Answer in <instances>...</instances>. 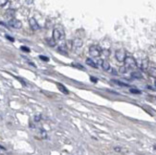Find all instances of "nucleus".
<instances>
[{
	"mask_svg": "<svg viewBox=\"0 0 156 155\" xmlns=\"http://www.w3.org/2000/svg\"><path fill=\"white\" fill-rule=\"evenodd\" d=\"M142 69H144V70H146V68H148V59H146V61H143V63H142Z\"/></svg>",
	"mask_w": 156,
	"mask_h": 155,
	"instance_id": "obj_14",
	"label": "nucleus"
},
{
	"mask_svg": "<svg viewBox=\"0 0 156 155\" xmlns=\"http://www.w3.org/2000/svg\"><path fill=\"white\" fill-rule=\"evenodd\" d=\"M58 89L62 92V93H64V94H68V90L66 89V87H65L63 84H61V83H58Z\"/></svg>",
	"mask_w": 156,
	"mask_h": 155,
	"instance_id": "obj_11",
	"label": "nucleus"
},
{
	"mask_svg": "<svg viewBox=\"0 0 156 155\" xmlns=\"http://www.w3.org/2000/svg\"><path fill=\"white\" fill-rule=\"evenodd\" d=\"M91 81H93V82H97V81H98V80H97V79H95V78L91 77Z\"/></svg>",
	"mask_w": 156,
	"mask_h": 155,
	"instance_id": "obj_24",
	"label": "nucleus"
},
{
	"mask_svg": "<svg viewBox=\"0 0 156 155\" xmlns=\"http://www.w3.org/2000/svg\"><path fill=\"white\" fill-rule=\"evenodd\" d=\"M126 70H127V68H126V66H123V67L120 68V72H121V73H126Z\"/></svg>",
	"mask_w": 156,
	"mask_h": 155,
	"instance_id": "obj_20",
	"label": "nucleus"
},
{
	"mask_svg": "<svg viewBox=\"0 0 156 155\" xmlns=\"http://www.w3.org/2000/svg\"><path fill=\"white\" fill-rule=\"evenodd\" d=\"M9 26H11L14 29H20L22 27V23H21L19 20H17L15 18H12L10 21H9Z\"/></svg>",
	"mask_w": 156,
	"mask_h": 155,
	"instance_id": "obj_5",
	"label": "nucleus"
},
{
	"mask_svg": "<svg viewBox=\"0 0 156 155\" xmlns=\"http://www.w3.org/2000/svg\"><path fill=\"white\" fill-rule=\"evenodd\" d=\"M26 2H27L28 4H31L33 3V0H26Z\"/></svg>",
	"mask_w": 156,
	"mask_h": 155,
	"instance_id": "obj_25",
	"label": "nucleus"
},
{
	"mask_svg": "<svg viewBox=\"0 0 156 155\" xmlns=\"http://www.w3.org/2000/svg\"><path fill=\"white\" fill-rule=\"evenodd\" d=\"M149 74L150 77L156 79V68L155 67H150L149 69Z\"/></svg>",
	"mask_w": 156,
	"mask_h": 155,
	"instance_id": "obj_9",
	"label": "nucleus"
},
{
	"mask_svg": "<svg viewBox=\"0 0 156 155\" xmlns=\"http://www.w3.org/2000/svg\"><path fill=\"white\" fill-rule=\"evenodd\" d=\"M86 64L89 65V66H91V67H93V68H98V65H97L94 61H92L91 58H87V59H86Z\"/></svg>",
	"mask_w": 156,
	"mask_h": 155,
	"instance_id": "obj_10",
	"label": "nucleus"
},
{
	"mask_svg": "<svg viewBox=\"0 0 156 155\" xmlns=\"http://www.w3.org/2000/svg\"><path fill=\"white\" fill-rule=\"evenodd\" d=\"M124 62H125V66L127 69H133L137 67V62L132 57H126Z\"/></svg>",
	"mask_w": 156,
	"mask_h": 155,
	"instance_id": "obj_2",
	"label": "nucleus"
},
{
	"mask_svg": "<svg viewBox=\"0 0 156 155\" xmlns=\"http://www.w3.org/2000/svg\"><path fill=\"white\" fill-rule=\"evenodd\" d=\"M14 11H13V10L7 11V15H8V16L13 17V16H14Z\"/></svg>",
	"mask_w": 156,
	"mask_h": 155,
	"instance_id": "obj_16",
	"label": "nucleus"
},
{
	"mask_svg": "<svg viewBox=\"0 0 156 155\" xmlns=\"http://www.w3.org/2000/svg\"><path fill=\"white\" fill-rule=\"evenodd\" d=\"M102 67L105 71L110 70V64L107 61H102Z\"/></svg>",
	"mask_w": 156,
	"mask_h": 155,
	"instance_id": "obj_8",
	"label": "nucleus"
},
{
	"mask_svg": "<svg viewBox=\"0 0 156 155\" xmlns=\"http://www.w3.org/2000/svg\"><path fill=\"white\" fill-rule=\"evenodd\" d=\"M6 37H7V38H8V39H9V40H11V41H14V38H13V37H9V36H6Z\"/></svg>",
	"mask_w": 156,
	"mask_h": 155,
	"instance_id": "obj_23",
	"label": "nucleus"
},
{
	"mask_svg": "<svg viewBox=\"0 0 156 155\" xmlns=\"http://www.w3.org/2000/svg\"><path fill=\"white\" fill-rule=\"evenodd\" d=\"M154 84H155V86H156V81H155V82H154Z\"/></svg>",
	"mask_w": 156,
	"mask_h": 155,
	"instance_id": "obj_26",
	"label": "nucleus"
},
{
	"mask_svg": "<svg viewBox=\"0 0 156 155\" xmlns=\"http://www.w3.org/2000/svg\"><path fill=\"white\" fill-rule=\"evenodd\" d=\"M89 55L93 57H98L101 55V50L99 49L98 46H91L89 48Z\"/></svg>",
	"mask_w": 156,
	"mask_h": 155,
	"instance_id": "obj_3",
	"label": "nucleus"
},
{
	"mask_svg": "<svg viewBox=\"0 0 156 155\" xmlns=\"http://www.w3.org/2000/svg\"><path fill=\"white\" fill-rule=\"evenodd\" d=\"M8 0H0V6L1 7H3V6H5L6 4H7Z\"/></svg>",
	"mask_w": 156,
	"mask_h": 155,
	"instance_id": "obj_18",
	"label": "nucleus"
},
{
	"mask_svg": "<svg viewBox=\"0 0 156 155\" xmlns=\"http://www.w3.org/2000/svg\"><path fill=\"white\" fill-rule=\"evenodd\" d=\"M20 49L22 51H24V52H27V53H29V52H30V49H29L28 47H25V46H21Z\"/></svg>",
	"mask_w": 156,
	"mask_h": 155,
	"instance_id": "obj_19",
	"label": "nucleus"
},
{
	"mask_svg": "<svg viewBox=\"0 0 156 155\" xmlns=\"http://www.w3.org/2000/svg\"><path fill=\"white\" fill-rule=\"evenodd\" d=\"M29 23H30V26H31V28H32L33 30L37 31V30H38V29H39V25H38V23H37V20H36L34 18H30Z\"/></svg>",
	"mask_w": 156,
	"mask_h": 155,
	"instance_id": "obj_6",
	"label": "nucleus"
},
{
	"mask_svg": "<svg viewBox=\"0 0 156 155\" xmlns=\"http://www.w3.org/2000/svg\"><path fill=\"white\" fill-rule=\"evenodd\" d=\"M101 54H102L105 57H108L109 55H110V52H109V50H102V52H101Z\"/></svg>",
	"mask_w": 156,
	"mask_h": 155,
	"instance_id": "obj_15",
	"label": "nucleus"
},
{
	"mask_svg": "<svg viewBox=\"0 0 156 155\" xmlns=\"http://www.w3.org/2000/svg\"><path fill=\"white\" fill-rule=\"evenodd\" d=\"M53 38L56 43L59 44V47L65 46V33L61 26H57L53 31Z\"/></svg>",
	"mask_w": 156,
	"mask_h": 155,
	"instance_id": "obj_1",
	"label": "nucleus"
},
{
	"mask_svg": "<svg viewBox=\"0 0 156 155\" xmlns=\"http://www.w3.org/2000/svg\"><path fill=\"white\" fill-rule=\"evenodd\" d=\"M82 44H83V42L81 38H75L73 40V46L75 48H81L82 46Z\"/></svg>",
	"mask_w": 156,
	"mask_h": 155,
	"instance_id": "obj_7",
	"label": "nucleus"
},
{
	"mask_svg": "<svg viewBox=\"0 0 156 155\" xmlns=\"http://www.w3.org/2000/svg\"><path fill=\"white\" fill-rule=\"evenodd\" d=\"M131 77L135 78V79H142L143 76L140 72H133L132 74H131Z\"/></svg>",
	"mask_w": 156,
	"mask_h": 155,
	"instance_id": "obj_12",
	"label": "nucleus"
},
{
	"mask_svg": "<svg viewBox=\"0 0 156 155\" xmlns=\"http://www.w3.org/2000/svg\"><path fill=\"white\" fill-rule=\"evenodd\" d=\"M113 81L115 84H118V85H120V86H127V84L126 83H124V82H121V81H116V80H113V81Z\"/></svg>",
	"mask_w": 156,
	"mask_h": 155,
	"instance_id": "obj_13",
	"label": "nucleus"
},
{
	"mask_svg": "<svg viewBox=\"0 0 156 155\" xmlns=\"http://www.w3.org/2000/svg\"><path fill=\"white\" fill-rule=\"evenodd\" d=\"M39 58L42 59V61H49V58L47 57H44V56H39Z\"/></svg>",
	"mask_w": 156,
	"mask_h": 155,
	"instance_id": "obj_22",
	"label": "nucleus"
},
{
	"mask_svg": "<svg viewBox=\"0 0 156 155\" xmlns=\"http://www.w3.org/2000/svg\"><path fill=\"white\" fill-rule=\"evenodd\" d=\"M41 119V116L40 115H37V116H34V122H39Z\"/></svg>",
	"mask_w": 156,
	"mask_h": 155,
	"instance_id": "obj_21",
	"label": "nucleus"
},
{
	"mask_svg": "<svg viewBox=\"0 0 156 155\" xmlns=\"http://www.w3.org/2000/svg\"><path fill=\"white\" fill-rule=\"evenodd\" d=\"M130 92H131V93H135V94H140V93H141V91L138 90V89H136V88H131V89H130Z\"/></svg>",
	"mask_w": 156,
	"mask_h": 155,
	"instance_id": "obj_17",
	"label": "nucleus"
},
{
	"mask_svg": "<svg viewBox=\"0 0 156 155\" xmlns=\"http://www.w3.org/2000/svg\"><path fill=\"white\" fill-rule=\"evenodd\" d=\"M115 57L117 58V61H119V62H123V61H125V58H126V52L125 50H118L115 52Z\"/></svg>",
	"mask_w": 156,
	"mask_h": 155,
	"instance_id": "obj_4",
	"label": "nucleus"
}]
</instances>
